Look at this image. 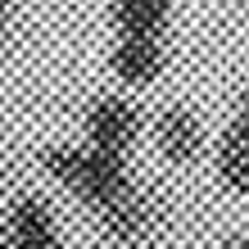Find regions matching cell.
<instances>
[{
	"mask_svg": "<svg viewBox=\"0 0 249 249\" xmlns=\"http://www.w3.org/2000/svg\"><path fill=\"white\" fill-rule=\"evenodd\" d=\"M41 163H46V172L68 190V195L91 204L95 213L113 209L118 199H127L131 190H136V181H131L123 159L100 154V150H91V145H54V150L41 154Z\"/></svg>",
	"mask_w": 249,
	"mask_h": 249,
	"instance_id": "6da1fadb",
	"label": "cell"
},
{
	"mask_svg": "<svg viewBox=\"0 0 249 249\" xmlns=\"http://www.w3.org/2000/svg\"><path fill=\"white\" fill-rule=\"evenodd\" d=\"M136 131H141V109L123 95H105L86 109V145L100 154L123 159L136 145Z\"/></svg>",
	"mask_w": 249,
	"mask_h": 249,
	"instance_id": "7a4b0ae2",
	"label": "cell"
},
{
	"mask_svg": "<svg viewBox=\"0 0 249 249\" xmlns=\"http://www.w3.org/2000/svg\"><path fill=\"white\" fill-rule=\"evenodd\" d=\"M217 177L227 181V190L249 195V91L240 95L236 113L222 131V145H217Z\"/></svg>",
	"mask_w": 249,
	"mask_h": 249,
	"instance_id": "3957f363",
	"label": "cell"
},
{
	"mask_svg": "<svg viewBox=\"0 0 249 249\" xmlns=\"http://www.w3.org/2000/svg\"><path fill=\"white\" fill-rule=\"evenodd\" d=\"M5 236H9V249H59L54 213L46 209V199H36V195H27V199H18L9 209Z\"/></svg>",
	"mask_w": 249,
	"mask_h": 249,
	"instance_id": "277c9868",
	"label": "cell"
},
{
	"mask_svg": "<svg viewBox=\"0 0 249 249\" xmlns=\"http://www.w3.org/2000/svg\"><path fill=\"white\" fill-rule=\"evenodd\" d=\"M154 145L168 163H195L199 150H204V131H199V118L181 105L163 109L154 118Z\"/></svg>",
	"mask_w": 249,
	"mask_h": 249,
	"instance_id": "5b68a950",
	"label": "cell"
},
{
	"mask_svg": "<svg viewBox=\"0 0 249 249\" xmlns=\"http://www.w3.org/2000/svg\"><path fill=\"white\" fill-rule=\"evenodd\" d=\"M100 222H105V231L113 240H123V245H136V240H145L154 231V222H159V209H154V199L145 195V190L136 186L127 199H118L113 209H105L100 213Z\"/></svg>",
	"mask_w": 249,
	"mask_h": 249,
	"instance_id": "8992f818",
	"label": "cell"
},
{
	"mask_svg": "<svg viewBox=\"0 0 249 249\" xmlns=\"http://www.w3.org/2000/svg\"><path fill=\"white\" fill-rule=\"evenodd\" d=\"M113 72L118 82H131V86H145L163 72V41H150V36H118L113 46Z\"/></svg>",
	"mask_w": 249,
	"mask_h": 249,
	"instance_id": "52a82bcc",
	"label": "cell"
},
{
	"mask_svg": "<svg viewBox=\"0 0 249 249\" xmlns=\"http://www.w3.org/2000/svg\"><path fill=\"white\" fill-rule=\"evenodd\" d=\"M113 27H118V36H150V41H163L168 0H113Z\"/></svg>",
	"mask_w": 249,
	"mask_h": 249,
	"instance_id": "ba28073f",
	"label": "cell"
},
{
	"mask_svg": "<svg viewBox=\"0 0 249 249\" xmlns=\"http://www.w3.org/2000/svg\"><path fill=\"white\" fill-rule=\"evenodd\" d=\"M222 249H249V236H236V240H227Z\"/></svg>",
	"mask_w": 249,
	"mask_h": 249,
	"instance_id": "9c48e42d",
	"label": "cell"
},
{
	"mask_svg": "<svg viewBox=\"0 0 249 249\" xmlns=\"http://www.w3.org/2000/svg\"><path fill=\"white\" fill-rule=\"evenodd\" d=\"M5 14H9V0H0V23H5Z\"/></svg>",
	"mask_w": 249,
	"mask_h": 249,
	"instance_id": "30bf717a",
	"label": "cell"
},
{
	"mask_svg": "<svg viewBox=\"0 0 249 249\" xmlns=\"http://www.w3.org/2000/svg\"><path fill=\"white\" fill-rule=\"evenodd\" d=\"M0 249H9V236H5V227H0Z\"/></svg>",
	"mask_w": 249,
	"mask_h": 249,
	"instance_id": "8fae6325",
	"label": "cell"
}]
</instances>
